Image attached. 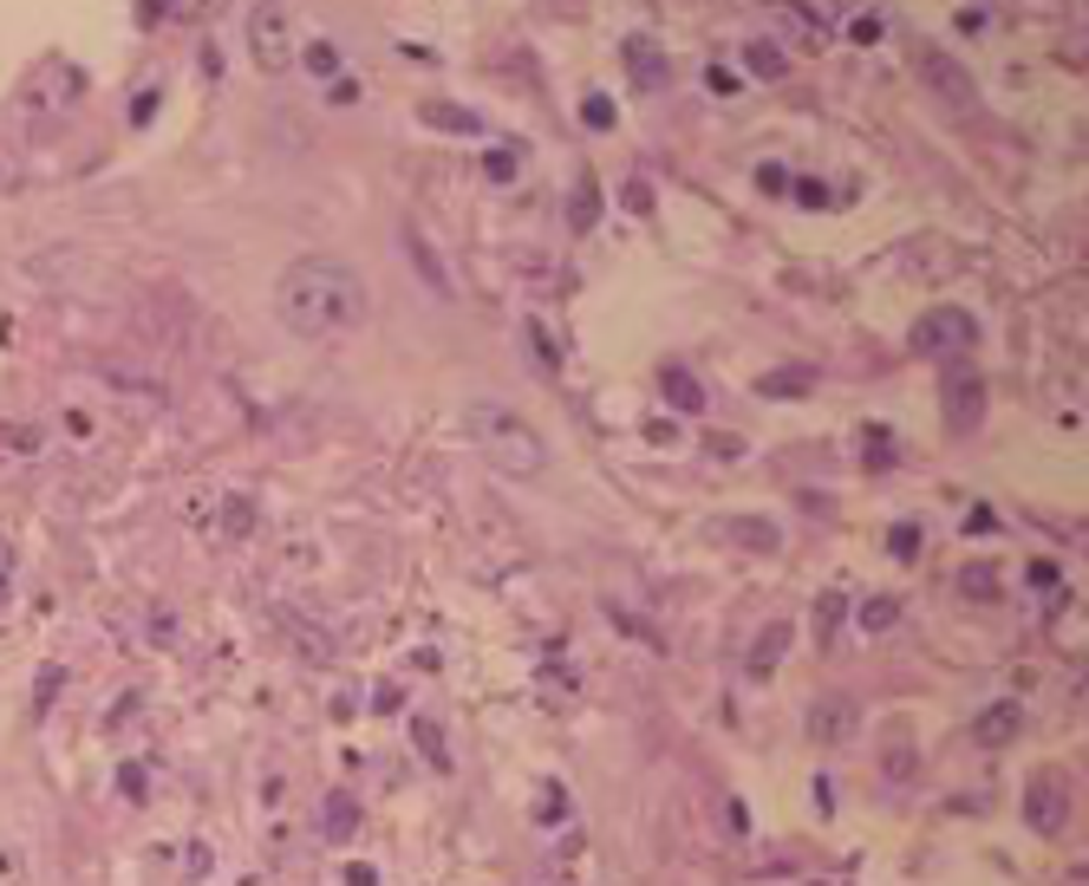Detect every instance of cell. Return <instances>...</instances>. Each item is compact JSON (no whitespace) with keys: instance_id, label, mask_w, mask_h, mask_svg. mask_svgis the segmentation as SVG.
<instances>
[{"instance_id":"obj_5","label":"cell","mask_w":1089,"mask_h":886,"mask_svg":"<svg viewBox=\"0 0 1089 886\" xmlns=\"http://www.w3.org/2000/svg\"><path fill=\"white\" fill-rule=\"evenodd\" d=\"M973 333H979V326H973V313H960V307H933V313L914 326V352H933V359H946V352H953V359H960V352L973 346Z\"/></svg>"},{"instance_id":"obj_13","label":"cell","mask_w":1089,"mask_h":886,"mask_svg":"<svg viewBox=\"0 0 1089 886\" xmlns=\"http://www.w3.org/2000/svg\"><path fill=\"white\" fill-rule=\"evenodd\" d=\"M666 398H672V404H685V411H705V391H698V378H692V372H679V365L666 372Z\"/></svg>"},{"instance_id":"obj_19","label":"cell","mask_w":1089,"mask_h":886,"mask_svg":"<svg viewBox=\"0 0 1089 886\" xmlns=\"http://www.w3.org/2000/svg\"><path fill=\"white\" fill-rule=\"evenodd\" d=\"M333 65H339V52H333L326 39H313V46H307V72H313V78H326Z\"/></svg>"},{"instance_id":"obj_1","label":"cell","mask_w":1089,"mask_h":886,"mask_svg":"<svg viewBox=\"0 0 1089 886\" xmlns=\"http://www.w3.org/2000/svg\"><path fill=\"white\" fill-rule=\"evenodd\" d=\"M274 313L294 339H352L366 320H372V300H366V280L346 267V261H326V254H300L281 267L274 280Z\"/></svg>"},{"instance_id":"obj_4","label":"cell","mask_w":1089,"mask_h":886,"mask_svg":"<svg viewBox=\"0 0 1089 886\" xmlns=\"http://www.w3.org/2000/svg\"><path fill=\"white\" fill-rule=\"evenodd\" d=\"M248 52L261 72H287L294 65V20L281 7H255L248 13Z\"/></svg>"},{"instance_id":"obj_17","label":"cell","mask_w":1089,"mask_h":886,"mask_svg":"<svg viewBox=\"0 0 1089 886\" xmlns=\"http://www.w3.org/2000/svg\"><path fill=\"white\" fill-rule=\"evenodd\" d=\"M842 613H849V607H842V594H822V600H816V633H822V639H836Z\"/></svg>"},{"instance_id":"obj_15","label":"cell","mask_w":1089,"mask_h":886,"mask_svg":"<svg viewBox=\"0 0 1089 886\" xmlns=\"http://www.w3.org/2000/svg\"><path fill=\"white\" fill-rule=\"evenodd\" d=\"M424 124H444V130H483L477 117H463L457 104H424Z\"/></svg>"},{"instance_id":"obj_3","label":"cell","mask_w":1089,"mask_h":886,"mask_svg":"<svg viewBox=\"0 0 1089 886\" xmlns=\"http://www.w3.org/2000/svg\"><path fill=\"white\" fill-rule=\"evenodd\" d=\"M986 404H992L986 372H979V365H966V359H953V365L940 372V411H946V424H953L960 437H973V430L986 424Z\"/></svg>"},{"instance_id":"obj_6","label":"cell","mask_w":1089,"mask_h":886,"mask_svg":"<svg viewBox=\"0 0 1089 886\" xmlns=\"http://www.w3.org/2000/svg\"><path fill=\"white\" fill-rule=\"evenodd\" d=\"M816 744H849L855 731H862V704L855 698H842V691H829V698H816L809 704V724H803Z\"/></svg>"},{"instance_id":"obj_11","label":"cell","mask_w":1089,"mask_h":886,"mask_svg":"<svg viewBox=\"0 0 1089 886\" xmlns=\"http://www.w3.org/2000/svg\"><path fill=\"white\" fill-rule=\"evenodd\" d=\"M627 72H633V78H640L646 91H659V85H666V65H659V46H653V39H633V46H627Z\"/></svg>"},{"instance_id":"obj_8","label":"cell","mask_w":1089,"mask_h":886,"mask_svg":"<svg viewBox=\"0 0 1089 886\" xmlns=\"http://www.w3.org/2000/svg\"><path fill=\"white\" fill-rule=\"evenodd\" d=\"M920 72H927V85H933L940 98H953L960 111H979V85L960 72V59H946V52H920Z\"/></svg>"},{"instance_id":"obj_9","label":"cell","mask_w":1089,"mask_h":886,"mask_svg":"<svg viewBox=\"0 0 1089 886\" xmlns=\"http://www.w3.org/2000/svg\"><path fill=\"white\" fill-rule=\"evenodd\" d=\"M398 241H405V254H411V267H418V280H431V294H457V280L444 274V261H437V248H431V235H418V222H405L398 228Z\"/></svg>"},{"instance_id":"obj_7","label":"cell","mask_w":1089,"mask_h":886,"mask_svg":"<svg viewBox=\"0 0 1089 886\" xmlns=\"http://www.w3.org/2000/svg\"><path fill=\"white\" fill-rule=\"evenodd\" d=\"M1064 809H1071L1064 776H1031V789H1025V822H1031L1038 835H1057V828H1064Z\"/></svg>"},{"instance_id":"obj_12","label":"cell","mask_w":1089,"mask_h":886,"mask_svg":"<svg viewBox=\"0 0 1089 886\" xmlns=\"http://www.w3.org/2000/svg\"><path fill=\"white\" fill-rule=\"evenodd\" d=\"M1018 724H1025V711H1018V704H999V711L979 717V744H1012Z\"/></svg>"},{"instance_id":"obj_20","label":"cell","mask_w":1089,"mask_h":886,"mask_svg":"<svg viewBox=\"0 0 1089 886\" xmlns=\"http://www.w3.org/2000/svg\"><path fill=\"white\" fill-rule=\"evenodd\" d=\"M587 222H594V183L574 189V228H587Z\"/></svg>"},{"instance_id":"obj_21","label":"cell","mask_w":1089,"mask_h":886,"mask_svg":"<svg viewBox=\"0 0 1089 886\" xmlns=\"http://www.w3.org/2000/svg\"><path fill=\"white\" fill-rule=\"evenodd\" d=\"M894 554H901V561H914V554H920V535H914V522H901V535H894Z\"/></svg>"},{"instance_id":"obj_16","label":"cell","mask_w":1089,"mask_h":886,"mask_svg":"<svg viewBox=\"0 0 1089 886\" xmlns=\"http://www.w3.org/2000/svg\"><path fill=\"white\" fill-rule=\"evenodd\" d=\"M966 594H973V600H992V594H999V567L973 561V567H966Z\"/></svg>"},{"instance_id":"obj_10","label":"cell","mask_w":1089,"mask_h":886,"mask_svg":"<svg viewBox=\"0 0 1089 886\" xmlns=\"http://www.w3.org/2000/svg\"><path fill=\"white\" fill-rule=\"evenodd\" d=\"M783 652H790V620H777V626H764V639L751 646V659H744V672H751V678L764 685V678L777 672V659H783Z\"/></svg>"},{"instance_id":"obj_14","label":"cell","mask_w":1089,"mask_h":886,"mask_svg":"<svg viewBox=\"0 0 1089 886\" xmlns=\"http://www.w3.org/2000/svg\"><path fill=\"white\" fill-rule=\"evenodd\" d=\"M894 620H901V600H894V594H881V600L862 607V633H888Z\"/></svg>"},{"instance_id":"obj_22","label":"cell","mask_w":1089,"mask_h":886,"mask_svg":"<svg viewBox=\"0 0 1089 886\" xmlns=\"http://www.w3.org/2000/svg\"><path fill=\"white\" fill-rule=\"evenodd\" d=\"M490 176L509 183V176H516V157H509V150H490Z\"/></svg>"},{"instance_id":"obj_18","label":"cell","mask_w":1089,"mask_h":886,"mask_svg":"<svg viewBox=\"0 0 1089 886\" xmlns=\"http://www.w3.org/2000/svg\"><path fill=\"white\" fill-rule=\"evenodd\" d=\"M751 65H757L764 78H783V65H790V59H783V52H777L770 39H757V46H751Z\"/></svg>"},{"instance_id":"obj_2","label":"cell","mask_w":1089,"mask_h":886,"mask_svg":"<svg viewBox=\"0 0 1089 886\" xmlns=\"http://www.w3.org/2000/svg\"><path fill=\"white\" fill-rule=\"evenodd\" d=\"M463 424H470V444H477L503 476H542V470H548V444H542V430H535L516 404L477 398V404L463 411Z\"/></svg>"}]
</instances>
